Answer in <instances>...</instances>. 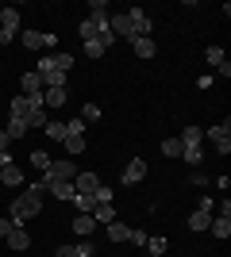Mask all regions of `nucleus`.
Instances as JSON below:
<instances>
[{"label":"nucleus","instance_id":"obj_1","mask_svg":"<svg viewBox=\"0 0 231 257\" xmlns=\"http://www.w3.org/2000/svg\"><path fill=\"white\" fill-rule=\"evenodd\" d=\"M43 184L35 181V184H27V188H23V196H16V200H12V207H8V215H12V223L20 226L23 219H35V215L43 211Z\"/></svg>","mask_w":231,"mask_h":257},{"label":"nucleus","instance_id":"obj_2","mask_svg":"<svg viewBox=\"0 0 231 257\" xmlns=\"http://www.w3.org/2000/svg\"><path fill=\"white\" fill-rule=\"evenodd\" d=\"M69 69H73V54H46L35 73L43 77V73H69Z\"/></svg>","mask_w":231,"mask_h":257},{"label":"nucleus","instance_id":"obj_3","mask_svg":"<svg viewBox=\"0 0 231 257\" xmlns=\"http://www.w3.org/2000/svg\"><path fill=\"white\" fill-rule=\"evenodd\" d=\"M20 43L27 46V50H54L58 46V35H50V31H20Z\"/></svg>","mask_w":231,"mask_h":257},{"label":"nucleus","instance_id":"obj_4","mask_svg":"<svg viewBox=\"0 0 231 257\" xmlns=\"http://www.w3.org/2000/svg\"><path fill=\"white\" fill-rule=\"evenodd\" d=\"M39 184H43L46 196H54V200H62V204H69V200L77 196L73 181H46V177H39Z\"/></svg>","mask_w":231,"mask_h":257},{"label":"nucleus","instance_id":"obj_5","mask_svg":"<svg viewBox=\"0 0 231 257\" xmlns=\"http://www.w3.org/2000/svg\"><path fill=\"white\" fill-rule=\"evenodd\" d=\"M77 173H81V169H77L69 158H58V161H50V165H46L43 177H46V181H73Z\"/></svg>","mask_w":231,"mask_h":257},{"label":"nucleus","instance_id":"obj_6","mask_svg":"<svg viewBox=\"0 0 231 257\" xmlns=\"http://www.w3.org/2000/svg\"><path fill=\"white\" fill-rule=\"evenodd\" d=\"M227 135H231V119H223L220 127H208V131H204V139L216 146V154H227L231 150V139H227Z\"/></svg>","mask_w":231,"mask_h":257},{"label":"nucleus","instance_id":"obj_7","mask_svg":"<svg viewBox=\"0 0 231 257\" xmlns=\"http://www.w3.org/2000/svg\"><path fill=\"white\" fill-rule=\"evenodd\" d=\"M35 107H43V100H31V96H16L8 104V111H12V119H23V123H27V119L35 115Z\"/></svg>","mask_w":231,"mask_h":257},{"label":"nucleus","instance_id":"obj_8","mask_svg":"<svg viewBox=\"0 0 231 257\" xmlns=\"http://www.w3.org/2000/svg\"><path fill=\"white\" fill-rule=\"evenodd\" d=\"M20 96L43 100V81H39V73H23L20 77Z\"/></svg>","mask_w":231,"mask_h":257},{"label":"nucleus","instance_id":"obj_9","mask_svg":"<svg viewBox=\"0 0 231 257\" xmlns=\"http://www.w3.org/2000/svg\"><path fill=\"white\" fill-rule=\"evenodd\" d=\"M73 188H77L81 196H97L100 177H97V173H77V177H73Z\"/></svg>","mask_w":231,"mask_h":257},{"label":"nucleus","instance_id":"obj_10","mask_svg":"<svg viewBox=\"0 0 231 257\" xmlns=\"http://www.w3.org/2000/svg\"><path fill=\"white\" fill-rule=\"evenodd\" d=\"M0 184H4V188H20V184H23V169L16 165V161L0 165Z\"/></svg>","mask_w":231,"mask_h":257},{"label":"nucleus","instance_id":"obj_11","mask_svg":"<svg viewBox=\"0 0 231 257\" xmlns=\"http://www.w3.org/2000/svg\"><path fill=\"white\" fill-rule=\"evenodd\" d=\"M127 16H131V23H135V39H150V27H154L150 16H146L143 8H131Z\"/></svg>","mask_w":231,"mask_h":257},{"label":"nucleus","instance_id":"obj_12","mask_svg":"<svg viewBox=\"0 0 231 257\" xmlns=\"http://www.w3.org/2000/svg\"><path fill=\"white\" fill-rule=\"evenodd\" d=\"M0 31L12 35V39L20 35V12H16V8H4V12H0Z\"/></svg>","mask_w":231,"mask_h":257},{"label":"nucleus","instance_id":"obj_13","mask_svg":"<svg viewBox=\"0 0 231 257\" xmlns=\"http://www.w3.org/2000/svg\"><path fill=\"white\" fill-rule=\"evenodd\" d=\"M146 177V161L143 158H131V165L123 169V184H139Z\"/></svg>","mask_w":231,"mask_h":257},{"label":"nucleus","instance_id":"obj_14","mask_svg":"<svg viewBox=\"0 0 231 257\" xmlns=\"http://www.w3.org/2000/svg\"><path fill=\"white\" fill-rule=\"evenodd\" d=\"M8 246L16 249V253H23V249L31 246V234H27L23 226H12V230H8Z\"/></svg>","mask_w":231,"mask_h":257},{"label":"nucleus","instance_id":"obj_15","mask_svg":"<svg viewBox=\"0 0 231 257\" xmlns=\"http://www.w3.org/2000/svg\"><path fill=\"white\" fill-rule=\"evenodd\" d=\"M208 230L223 242V238H231V219H227V215H212V226H208Z\"/></svg>","mask_w":231,"mask_h":257},{"label":"nucleus","instance_id":"obj_16","mask_svg":"<svg viewBox=\"0 0 231 257\" xmlns=\"http://www.w3.org/2000/svg\"><path fill=\"white\" fill-rule=\"evenodd\" d=\"M93 230H97V219H93V215H77V219H73V234L89 238Z\"/></svg>","mask_w":231,"mask_h":257},{"label":"nucleus","instance_id":"obj_17","mask_svg":"<svg viewBox=\"0 0 231 257\" xmlns=\"http://www.w3.org/2000/svg\"><path fill=\"white\" fill-rule=\"evenodd\" d=\"M66 104V88H43V107H62Z\"/></svg>","mask_w":231,"mask_h":257},{"label":"nucleus","instance_id":"obj_18","mask_svg":"<svg viewBox=\"0 0 231 257\" xmlns=\"http://www.w3.org/2000/svg\"><path fill=\"white\" fill-rule=\"evenodd\" d=\"M93 219H97V226L100 223H104V226L116 223V207H112V204H97V207H93Z\"/></svg>","mask_w":231,"mask_h":257},{"label":"nucleus","instance_id":"obj_19","mask_svg":"<svg viewBox=\"0 0 231 257\" xmlns=\"http://www.w3.org/2000/svg\"><path fill=\"white\" fill-rule=\"evenodd\" d=\"M177 139H181V146H200V142H204V131L200 127H185Z\"/></svg>","mask_w":231,"mask_h":257},{"label":"nucleus","instance_id":"obj_20","mask_svg":"<svg viewBox=\"0 0 231 257\" xmlns=\"http://www.w3.org/2000/svg\"><path fill=\"white\" fill-rule=\"evenodd\" d=\"M212 226V211H193L189 215V230H208Z\"/></svg>","mask_w":231,"mask_h":257},{"label":"nucleus","instance_id":"obj_21","mask_svg":"<svg viewBox=\"0 0 231 257\" xmlns=\"http://www.w3.org/2000/svg\"><path fill=\"white\" fill-rule=\"evenodd\" d=\"M108 238L112 242H127V238H131V226H123L120 219H116V223H108Z\"/></svg>","mask_w":231,"mask_h":257},{"label":"nucleus","instance_id":"obj_22","mask_svg":"<svg viewBox=\"0 0 231 257\" xmlns=\"http://www.w3.org/2000/svg\"><path fill=\"white\" fill-rule=\"evenodd\" d=\"M131 50L139 54V58H154V50H158V46H154L150 39H131Z\"/></svg>","mask_w":231,"mask_h":257},{"label":"nucleus","instance_id":"obj_23","mask_svg":"<svg viewBox=\"0 0 231 257\" xmlns=\"http://www.w3.org/2000/svg\"><path fill=\"white\" fill-rule=\"evenodd\" d=\"M200 158H204L200 146H181V161H185V165H200Z\"/></svg>","mask_w":231,"mask_h":257},{"label":"nucleus","instance_id":"obj_24","mask_svg":"<svg viewBox=\"0 0 231 257\" xmlns=\"http://www.w3.org/2000/svg\"><path fill=\"white\" fill-rule=\"evenodd\" d=\"M46 139H54V142H66V123H54V119H50V123H46Z\"/></svg>","mask_w":231,"mask_h":257},{"label":"nucleus","instance_id":"obj_25","mask_svg":"<svg viewBox=\"0 0 231 257\" xmlns=\"http://www.w3.org/2000/svg\"><path fill=\"white\" fill-rule=\"evenodd\" d=\"M85 150V135H66V154L73 158V154Z\"/></svg>","mask_w":231,"mask_h":257},{"label":"nucleus","instance_id":"obj_26","mask_svg":"<svg viewBox=\"0 0 231 257\" xmlns=\"http://www.w3.org/2000/svg\"><path fill=\"white\" fill-rule=\"evenodd\" d=\"M27 131H31V127H27L23 119H12V123H8V131H4V135H8V139H23Z\"/></svg>","mask_w":231,"mask_h":257},{"label":"nucleus","instance_id":"obj_27","mask_svg":"<svg viewBox=\"0 0 231 257\" xmlns=\"http://www.w3.org/2000/svg\"><path fill=\"white\" fill-rule=\"evenodd\" d=\"M204 62H208V65H216V69H220V65L227 62V58H223V50H220V46H208V50H204Z\"/></svg>","mask_w":231,"mask_h":257},{"label":"nucleus","instance_id":"obj_28","mask_svg":"<svg viewBox=\"0 0 231 257\" xmlns=\"http://www.w3.org/2000/svg\"><path fill=\"white\" fill-rule=\"evenodd\" d=\"M162 154H166V158H181V139H177V135H174V139H166Z\"/></svg>","mask_w":231,"mask_h":257},{"label":"nucleus","instance_id":"obj_29","mask_svg":"<svg viewBox=\"0 0 231 257\" xmlns=\"http://www.w3.org/2000/svg\"><path fill=\"white\" fill-rule=\"evenodd\" d=\"M31 165H35L39 173H46V165H50V154H46V150H31Z\"/></svg>","mask_w":231,"mask_h":257},{"label":"nucleus","instance_id":"obj_30","mask_svg":"<svg viewBox=\"0 0 231 257\" xmlns=\"http://www.w3.org/2000/svg\"><path fill=\"white\" fill-rule=\"evenodd\" d=\"M166 246H170L166 238H146V249H150L154 257H162V253H166Z\"/></svg>","mask_w":231,"mask_h":257},{"label":"nucleus","instance_id":"obj_31","mask_svg":"<svg viewBox=\"0 0 231 257\" xmlns=\"http://www.w3.org/2000/svg\"><path fill=\"white\" fill-rule=\"evenodd\" d=\"M81 119H85V123H97L100 119V104H85L81 107Z\"/></svg>","mask_w":231,"mask_h":257},{"label":"nucleus","instance_id":"obj_32","mask_svg":"<svg viewBox=\"0 0 231 257\" xmlns=\"http://www.w3.org/2000/svg\"><path fill=\"white\" fill-rule=\"evenodd\" d=\"M66 135H85V119H81V115L69 119V123H66Z\"/></svg>","mask_w":231,"mask_h":257},{"label":"nucleus","instance_id":"obj_33","mask_svg":"<svg viewBox=\"0 0 231 257\" xmlns=\"http://www.w3.org/2000/svg\"><path fill=\"white\" fill-rule=\"evenodd\" d=\"M197 211H212L216 215V200H212V196H197Z\"/></svg>","mask_w":231,"mask_h":257},{"label":"nucleus","instance_id":"obj_34","mask_svg":"<svg viewBox=\"0 0 231 257\" xmlns=\"http://www.w3.org/2000/svg\"><path fill=\"white\" fill-rule=\"evenodd\" d=\"M100 54H104L100 43H85V58H100Z\"/></svg>","mask_w":231,"mask_h":257},{"label":"nucleus","instance_id":"obj_35","mask_svg":"<svg viewBox=\"0 0 231 257\" xmlns=\"http://www.w3.org/2000/svg\"><path fill=\"white\" fill-rule=\"evenodd\" d=\"M97 204H112V188H104V184H100V188H97Z\"/></svg>","mask_w":231,"mask_h":257},{"label":"nucleus","instance_id":"obj_36","mask_svg":"<svg viewBox=\"0 0 231 257\" xmlns=\"http://www.w3.org/2000/svg\"><path fill=\"white\" fill-rule=\"evenodd\" d=\"M127 242H135V246H146V230H131V238Z\"/></svg>","mask_w":231,"mask_h":257},{"label":"nucleus","instance_id":"obj_37","mask_svg":"<svg viewBox=\"0 0 231 257\" xmlns=\"http://www.w3.org/2000/svg\"><path fill=\"white\" fill-rule=\"evenodd\" d=\"M12 226H16V223H8V219H0V238H8V230H12Z\"/></svg>","mask_w":231,"mask_h":257},{"label":"nucleus","instance_id":"obj_38","mask_svg":"<svg viewBox=\"0 0 231 257\" xmlns=\"http://www.w3.org/2000/svg\"><path fill=\"white\" fill-rule=\"evenodd\" d=\"M8 142H12V139L4 135V131H0V154H8Z\"/></svg>","mask_w":231,"mask_h":257},{"label":"nucleus","instance_id":"obj_39","mask_svg":"<svg viewBox=\"0 0 231 257\" xmlns=\"http://www.w3.org/2000/svg\"><path fill=\"white\" fill-rule=\"evenodd\" d=\"M146 257H154V253H146Z\"/></svg>","mask_w":231,"mask_h":257}]
</instances>
